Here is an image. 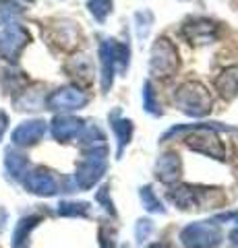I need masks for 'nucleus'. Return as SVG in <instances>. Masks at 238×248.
I'll use <instances>...</instances> for the list:
<instances>
[{
  "instance_id": "19",
  "label": "nucleus",
  "mask_w": 238,
  "mask_h": 248,
  "mask_svg": "<svg viewBox=\"0 0 238 248\" xmlns=\"http://www.w3.org/2000/svg\"><path fill=\"white\" fill-rule=\"evenodd\" d=\"M23 15V6L15 0H0V27H6L11 23H17Z\"/></svg>"
},
{
  "instance_id": "22",
  "label": "nucleus",
  "mask_w": 238,
  "mask_h": 248,
  "mask_svg": "<svg viewBox=\"0 0 238 248\" xmlns=\"http://www.w3.org/2000/svg\"><path fill=\"white\" fill-rule=\"evenodd\" d=\"M143 110L147 114H151V116H159V114H162V110H159V104L156 99V91H153L151 81L143 83Z\"/></svg>"
},
{
  "instance_id": "12",
  "label": "nucleus",
  "mask_w": 238,
  "mask_h": 248,
  "mask_svg": "<svg viewBox=\"0 0 238 248\" xmlns=\"http://www.w3.org/2000/svg\"><path fill=\"white\" fill-rule=\"evenodd\" d=\"M99 64H102V89L110 91L116 73V42L104 40L99 44Z\"/></svg>"
},
{
  "instance_id": "4",
  "label": "nucleus",
  "mask_w": 238,
  "mask_h": 248,
  "mask_svg": "<svg viewBox=\"0 0 238 248\" xmlns=\"http://www.w3.org/2000/svg\"><path fill=\"white\" fill-rule=\"evenodd\" d=\"M180 242L187 248H216L222 242V228L216 221H195L180 232Z\"/></svg>"
},
{
  "instance_id": "13",
  "label": "nucleus",
  "mask_w": 238,
  "mask_h": 248,
  "mask_svg": "<svg viewBox=\"0 0 238 248\" xmlns=\"http://www.w3.org/2000/svg\"><path fill=\"white\" fill-rule=\"evenodd\" d=\"M182 172V164L178 153L174 151H166L159 155V159L156 161V178L164 184H174L180 178Z\"/></svg>"
},
{
  "instance_id": "6",
  "label": "nucleus",
  "mask_w": 238,
  "mask_h": 248,
  "mask_svg": "<svg viewBox=\"0 0 238 248\" xmlns=\"http://www.w3.org/2000/svg\"><path fill=\"white\" fill-rule=\"evenodd\" d=\"M27 44H29L27 29L19 25V23H11V25H6L0 31V58L15 64Z\"/></svg>"
},
{
  "instance_id": "2",
  "label": "nucleus",
  "mask_w": 238,
  "mask_h": 248,
  "mask_svg": "<svg viewBox=\"0 0 238 248\" xmlns=\"http://www.w3.org/2000/svg\"><path fill=\"white\" fill-rule=\"evenodd\" d=\"M108 168V149L99 147V149H87L83 153L81 161L75 170V184L81 190H89L102 180Z\"/></svg>"
},
{
  "instance_id": "21",
  "label": "nucleus",
  "mask_w": 238,
  "mask_h": 248,
  "mask_svg": "<svg viewBox=\"0 0 238 248\" xmlns=\"http://www.w3.org/2000/svg\"><path fill=\"white\" fill-rule=\"evenodd\" d=\"M89 211V203L85 201H63L58 205V215L63 217H85Z\"/></svg>"
},
{
  "instance_id": "31",
  "label": "nucleus",
  "mask_w": 238,
  "mask_h": 248,
  "mask_svg": "<svg viewBox=\"0 0 238 248\" xmlns=\"http://www.w3.org/2000/svg\"><path fill=\"white\" fill-rule=\"evenodd\" d=\"M29 2H32V0H29Z\"/></svg>"
},
{
  "instance_id": "26",
  "label": "nucleus",
  "mask_w": 238,
  "mask_h": 248,
  "mask_svg": "<svg viewBox=\"0 0 238 248\" xmlns=\"http://www.w3.org/2000/svg\"><path fill=\"white\" fill-rule=\"evenodd\" d=\"M108 186H102V188H99V192H97V203H102L104 205V209L106 211H108L110 215H116V211H114V205H112V201L108 199Z\"/></svg>"
},
{
  "instance_id": "20",
  "label": "nucleus",
  "mask_w": 238,
  "mask_h": 248,
  "mask_svg": "<svg viewBox=\"0 0 238 248\" xmlns=\"http://www.w3.org/2000/svg\"><path fill=\"white\" fill-rule=\"evenodd\" d=\"M139 197H141V203L145 207V211H149V213H162V215L166 213L162 201L156 197V192H153L151 186H141V188H139Z\"/></svg>"
},
{
  "instance_id": "16",
  "label": "nucleus",
  "mask_w": 238,
  "mask_h": 248,
  "mask_svg": "<svg viewBox=\"0 0 238 248\" xmlns=\"http://www.w3.org/2000/svg\"><path fill=\"white\" fill-rule=\"evenodd\" d=\"M216 89L224 99H234L238 95V66H228L218 75Z\"/></svg>"
},
{
  "instance_id": "30",
  "label": "nucleus",
  "mask_w": 238,
  "mask_h": 248,
  "mask_svg": "<svg viewBox=\"0 0 238 248\" xmlns=\"http://www.w3.org/2000/svg\"><path fill=\"white\" fill-rule=\"evenodd\" d=\"M147 248H166V246H162V244H151V246H147Z\"/></svg>"
},
{
  "instance_id": "27",
  "label": "nucleus",
  "mask_w": 238,
  "mask_h": 248,
  "mask_svg": "<svg viewBox=\"0 0 238 248\" xmlns=\"http://www.w3.org/2000/svg\"><path fill=\"white\" fill-rule=\"evenodd\" d=\"M9 130V114L0 110V141L4 139V133Z\"/></svg>"
},
{
  "instance_id": "29",
  "label": "nucleus",
  "mask_w": 238,
  "mask_h": 248,
  "mask_svg": "<svg viewBox=\"0 0 238 248\" xmlns=\"http://www.w3.org/2000/svg\"><path fill=\"white\" fill-rule=\"evenodd\" d=\"M230 240H232L234 246H238V228H234L232 232H230Z\"/></svg>"
},
{
  "instance_id": "11",
  "label": "nucleus",
  "mask_w": 238,
  "mask_h": 248,
  "mask_svg": "<svg viewBox=\"0 0 238 248\" xmlns=\"http://www.w3.org/2000/svg\"><path fill=\"white\" fill-rule=\"evenodd\" d=\"M182 33L195 46L211 44V42H216V37H218V25L207 19H197V21H190L189 25H184Z\"/></svg>"
},
{
  "instance_id": "18",
  "label": "nucleus",
  "mask_w": 238,
  "mask_h": 248,
  "mask_svg": "<svg viewBox=\"0 0 238 248\" xmlns=\"http://www.w3.org/2000/svg\"><path fill=\"white\" fill-rule=\"evenodd\" d=\"M112 130L114 135H116V141H118V157L125 151V147L130 143V139H133V122L128 118H112Z\"/></svg>"
},
{
  "instance_id": "17",
  "label": "nucleus",
  "mask_w": 238,
  "mask_h": 248,
  "mask_svg": "<svg viewBox=\"0 0 238 248\" xmlns=\"http://www.w3.org/2000/svg\"><path fill=\"white\" fill-rule=\"evenodd\" d=\"M42 221L40 215H27V217H21L17 228H15V234H13V248H27L29 244V234L37 228V223Z\"/></svg>"
},
{
  "instance_id": "24",
  "label": "nucleus",
  "mask_w": 238,
  "mask_h": 248,
  "mask_svg": "<svg viewBox=\"0 0 238 248\" xmlns=\"http://www.w3.org/2000/svg\"><path fill=\"white\" fill-rule=\"evenodd\" d=\"M135 21H137V37L143 42L145 37L149 35V29H151V23H153V15H151V11H139L135 15Z\"/></svg>"
},
{
  "instance_id": "14",
  "label": "nucleus",
  "mask_w": 238,
  "mask_h": 248,
  "mask_svg": "<svg viewBox=\"0 0 238 248\" xmlns=\"http://www.w3.org/2000/svg\"><path fill=\"white\" fill-rule=\"evenodd\" d=\"M168 199H170L176 207L184 209V211H187V209H199L203 205V192L189 184H180V186H176V188L168 190Z\"/></svg>"
},
{
  "instance_id": "5",
  "label": "nucleus",
  "mask_w": 238,
  "mask_h": 248,
  "mask_svg": "<svg viewBox=\"0 0 238 248\" xmlns=\"http://www.w3.org/2000/svg\"><path fill=\"white\" fill-rule=\"evenodd\" d=\"M178 68V52H176L174 44L166 37H159V40L153 44L151 48V56H149V71L153 77H159V79H168L172 77Z\"/></svg>"
},
{
  "instance_id": "7",
  "label": "nucleus",
  "mask_w": 238,
  "mask_h": 248,
  "mask_svg": "<svg viewBox=\"0 0 238 248\" xmlns=\"http://www.w3.org/2000/svg\"><path fill=\"white\" fill-rule=\"evenodd\" d=\"M87 102H89V97L85 91L68 85V87H60L56 91H52L48 99H46V106L52 112H73V110L85 108Z\"/></svg>"
},
{
  "instance_id": "23",
  "label": "nucleus",
  "mask_w": 238,
  "mask_h": 248,
  "mask_svg": "<svg viewBox=\"0 0 238 248\" xmlns=\"http://www.w3.org/2000/svg\"><path fill=\"white\" fill-rule=\"evenodd\" d=\"M87 9L95 21L104 23L106 17L112 13V0H87Z\"/></svg>"
},
{
  "instance_id": "1",
  "label": "nucleus",
  "mask_w": 238,
  "mask_h": 248,
  "mask_svg": "<svg viewBox=\"0 0 238 248\" xmlns=\"http://www.w3.org/2000/svg\"><path fill=\"white\" fill-rule=\"evenodd\" d=\"M216 130H234L230 126H218V122H201V124H190V126H174L172 130H168L164 141H168L170 137L174 135H180V133H190L187 137V145L190 147L193 151H199L203 155H209V157H216V159H224L226 157V149L222 141L216 137Z\"/></svg>"
},
{
  "instance_id": "10",
  "label": "nucleus",
  "mask_w": 238,
  "mask_h": 248,
  "mask_svg": "<svg viewBox=\"0 0 238 248\" xmlns=\"http://www.w3.org/2000/svg\"><path fill=\"white\" fill-rule=\"evenodd\" d=\"M50 130H52V137H54L58 143H68L83 135L85 120L75 118V116H56L50 124Z\"/></svg>"
},
{
  "instance_id": "9",
  "label": "nucleus",
  "mask_w": 238,
  "mask_h": 248,
  "mask_svg": "<svg viewBox=\"0 0 238 248\" xmlns=\"http://www.w3.org/2000/svg\"><path fill=\"white\" fill-rule=\"evenodd\" d=\"M46 130H48V122L46 120H42V118L25 120L13 130V137H11L13 145L15 147H32L42 141Z\"/></svg>"
},
{
  "instance_id": "28",
  "label": "nucleus",
  "mask_w": 238,
  "mask_h": 248,
  "mask_svg": "<svg viewBox=\"0 0 238 248\" xmlns=\"http://www.w3.org/2000/svg\"><path fill=\"white\" fill-rule=\"evenodd\" d=\"M218 219H220V221H236V223H238V211H232V213H224V215H220Z\"/></svg>"
},
{
  "instance_id": "25",
  "label": "nucleus",
  "mask_w": 238,
  "mask_h": 248,
  "mask_svg": "<svg viewBox=\"0 0 238 248\" xmlns=\"http://www.w3.org/2000/svg\"><path fill=\"white\" fill-rule=\"evenodd\" d=\"M151 232H153V221H151V219H139V221H137V228H135V238H137V242L143 244L145 240H149Z\"/></svg>"
},
{
  "instance_id": "3",
  "label": "nucleus",
  "mask_w": 238,
  "mask_h": 248,
  "mask_svg": "<svg viewBox=\"0 0 238 248\" xmlns=\"http://www.w3.org/2000/svg\"><path fill=\"white\" fill-rule=\"evenodd\" d=\"M174 102L176 108L187 114V116H193V118H201V116H207L211 112V95L201 83L197 81H189L178 87L174 95Z\"/></svg>"
},
{
  "instance_id": "8",
  "label": "nucleus",
  "mask_w": 238,
  "mask_h": 248,
  "mask_svg": "<svg viewBox=\"0 0 238 248\" xmlns=\"http://www.w3.org/2000/svg\"><path fill=\"white\" fill-rule=\"evenodd\" d=\"M21 182L27 192L37 195V197H54L56 192H60L58 178L46 168H35L32 172H27Z\"/></svg>"
},
{
  "instance_id": "15",
  "label": "nucleus",
  "mask_w": 238,
  "mask_h": 248,
  "mask_svg": "<svg viewBox=\"0 0 238 248\" xmlns=\"http://www.w3.org/2000/svg\"><path fill=\"white\" fill-rule=\"evenodd\" d=\"M4 170H6V174H9L13 180L21 182L23 178H25L27 170H29L27 155H23L21 151L15 149V147H9V149L4 151Z\"/></svg>"
}]
</instances>
